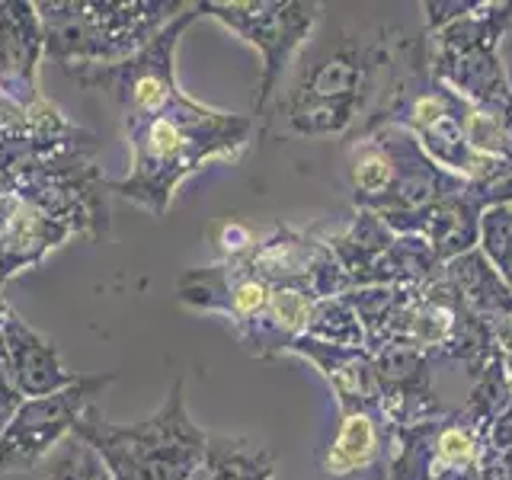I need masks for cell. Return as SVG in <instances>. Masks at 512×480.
Instances as JSON below:
<instances>
[{
    "label": "cell",
    "mask_w": 512,
    "mask_h": 480,
    "mask_svg": "<svg viewBox=\"0 0 512 480\" xmlns=\"http://www.w3.org/2000/svg\"><path fill=\"white\" fill-rule=\"evenodd\" d=\"M122 128L132 148V170L122 180H106V189L160 218L192 173L215 160H237L244 154L256 122L253 116L196 103L183 93L160 116Z\"/></svg>",
    "instance_id": "cell-1"
},
{
    "label": "cell",
    "mask_w": 512,
    "mask_h": 480,
    "mask_svg": "<svg viewBox=\"0 0 512 480\" xmlns=\"http://www.w3.org/2000/svg\"><path fill=\"white\" fill-rule=\"evenodd\" d=\"M509 29L512 0H477L455 23L426 32V45L432 74L468 106L487 112L512 132V84L500 58Z\"/></svg>",
    "instance_id": "cell-4"
},
{
    "label": "cell",
    "mask_w": 512,
    "mask_h": 480,
    "mask_svg": "<svg viewBox=\"0 0 512 480\" xmlns=\"http://www.w3.org/2000/svg\"><path fill=\"white\" fill-rule=\"evenodd\" d=\"M480 215H484V208L468 196V186H464L461 192H455V196H448L432 208H426V212L391 224V231L423 237L432 247V253L439 256V263L445 266V263L458 260V256L477 250Z\"/></svg>",
    "instance_id": "cell-17"
},
{
    "label": "cell",
    "mask_w": 512,
    "mask_h": 480,
    "mask_svg": "<svg viewBox=\"0 0 512 480\" xmlns=\"http://www.w3.org/2000/svg\"><path fill=\"white\" fill-rule=\"evenodd\" d=\"M276 455L263 445L237 436H208L202 477L205 480H272Z\"/></svg>",
    "instance_id": "cell-21"
},
{
    "label": "cell",
    "mask_w": 512,
    "mask_h": 480,
    "mask_svg": "<svg viewBox=\"0 0 512 480\" xmlns=\"http://www.w3.org/2000/svg\"><path fill=\"white\" fill-rule=\"evenodd\" d=\"M32 122V109H20L16 103H10L7 96H0V128H23Z\"/></svg>",
    "instance_id": "cell-27"
},
{
    "label": "cell",
    "mask_w": 512,
    "mask_h": 480,
    "mask_svg": "<svg viewBox=\"0 0 512 480\" xmlns=\"http://www.w3.org/2000/svg\"><path fill=\"white\" fill-rule=\"evenodd\" d=\"M442 279L464 308L480 324H487V330L512 314V285L493 269V263L480 250H471L458 256V260L445 263Z\"/></svg>",
    "instance_id": "cell-18"
},
{
    "label": "cell",
    "mask_w": 512,
    "mask_h": 480,
    "mask_svg": "<svg viewBox=\"0 0 512 480\" xmlns=\"http://www.w3.org/2000/svg\"><path fill=\"white\" fill-rule=\"evenodd\" d=\"M199 13L221 23L253 45L263 55L260 87L253 96V116H263L276 96L282 74L308 42L311 29L320 20V4L314 0H199Z\"/></svg>",
    "instance_id": "cell-6"
},
{
    "label": "cell",
    "mask_w": 512,
    "mask_h": 480,
    "mask_svg": "<svg viewBox=\"0 0 512 480\" xmlns=\"http://www.w3.org/2000/svg\"><path fill=\"white\" fill-rule=\"evenodd\" d=\"M20 404H23V394L13 388L7 362H4V349H0V432H4V426L10 423V416L16 413Z\"/></svg>",
    "instance_id": "cell-25"
},
{
    "label": "cell",
    "mask_w": 512,
    "mask_h": 480,
    "mask_svg": "<svg viewBox=\"0 0 512 480\" xmlns=\"http://www.w3.org/2000/svg\"><path fill=\"white\" fill-rule=\"evenodd\" d=\"M384 80H388V32L381 29L375 39H340L320 58L304 64L285 96L362 103L375 112Z\"/></svg>",
    "instance_id": "cell-8"
},
{
    "label": "cell",
    "mask_w": 512,
    "mask_h": 480,
    "mask_svg": "<svg viewBox=\"0 0 512 480\" xmlns=\"http://www.w3.org/2000/svg\"><path fill=\"white\" fill-rule=\"evenodd\" d=\"M176 298L183 308L221 314L231 327H244L266 311L272 298V285L250 266L247 253L224 256L215 266L189 269L176 282Z\"/></svg>",
    "instance_id": "cell-10"
},
{
    "label": "cell",
    "mask_w": 512,
    "mask_h": 480,
    "mask_svg": "<svg viewBox=\"0 0 512 480\" xmlns=\"http://www.w3.org/2000/svg\"><path fill=\"white\" fill-rule=\"evenodd\" d=\"M74 231L55 215L0 192V285L29 266L42 263Z\"/></svg>",
    "instance_id": "cell-14"
},
{
    "label": "cell",
    "mask_w": 512,
    "mask_h": 480,
    "mask_svg": "<svg viewBox=\"0 0 512 480\" xmlns=\"http://www.w3.org/2000/svg\"><path fill=\"white\" fill-rule=\"evenodd\" d=\"M394 231L384 224L375 212L356 208V215L340 231H324V240L336 263L349 276V288H368L375 285V272L384 260V253L394 244Z\"/></svg>",
    "instance_id": "cell-19"
},
{
    "label": "cell",
    "mask_w": 512,
    "mask_h": 480,
    "mask_svg": "<svg viewBox=\"0 0 512 480\" xmlns=\"http://www.w3.org/2000/svg\"><path fill=\"white\" fill-rule=\"evenodd\" d=\"M45 55L64 71L119 64L141 52L186 10L180 0H42L36 4Z\"/></svg>",
    "instance_id": "cell-3"
},
{
    "label": "cell",
    "mask_w": 512,
    "mask_h": 480,
    "mask_svg": "<svg viewBox=\"0 0 512 480\" xmlns=\"http://www.w3.org/2000/svg\"><path fill=\"white\" fill-rule=\"evenodd\" d=\"M372 109L340 100H292L279 96L272 116L288 138H352L368 122Z\"/></svg>",
    "instance_id": "cell-20"
},
{
    "label": "cell",
    "mask_w": 512,
    "mask_h": 480,
    "mask_svg": "<svg viewBox=\"0 0 512 480\" xmlns=\"http://www.w3.org/2000/svg\"><path fill=\"white\" fill-rule=\"evenodd\" d=\"M45 36L39 10L29 0H0V96L20 109L45 103L39 93V61Z\"/></svg>",
    "instance_id": "cell-11"
},
{
    "label": "cell",
    "mask_w": 512,
    "mask_h": 480,
    "mask_svg": "<svg viewBox=\"0 0 512 480\" xmlns=\"http://www.w3.org/2000/svg\"><path fill=\"white\" fill-rule=\"evenodd\" d=\"M74 436L96 448L112 480H192L208 448V436L189 416L183 378L170 384L167 400L148 420L119 426L93 404L74 426Z\"/></svg>",
    "instance_id": "cell-2"
},
{
    "label": "cell",
    "mask_w": 512,
    "mask_h": 480,
    "mask_svg": "<svg viewBox=\"0 0 512 480\" xmlns=\"http://www.w3.org/2000/svg\"><path fill=\"white\" fill-rule=\"evenodd\" d=\"M288 352L301 356L304 362H311L317 372L324 375L340 413L362 410V407H381V391H378L375 365H372V356H368V349H343V346L311 340V336H298Z\"/></svg>",
    "instance_id": "cell-15"
},
{
    "label": "cell",
    "mask_w": 512,
    "mask_h": 480,
    "mask_svg": "<svg viewBox=\"0 0 512 480\" xmlns=\"http://www.w3.org/2000/svg\"><path fill=\"white\" fill-rule=\"evenodd\" d=\"M304 336L330 343V346H343V349H365V343H368L359 314L352 311V304L343 295L314 301Z\"/></svg>",
    "instance_id": "cell-22"
},
{
    "label": "cell",
    "mask_w": 512,
    "mask_h": 480,
    "mask_svg": "<svg viewBox=\"0 0 512 480\" xmlns=\"http://www.w3.org/2000/svg\"><path fill=\"white\" fill-rule=\"evenodd\" d=\"M192 480H205V477H202V471H199V474H196V477H192Z\"/></svg>",
    "instance_id": "cell-29"
},
{
    "label": "cell",
    "mask_w": 512,
    "mask_h": 480,
    "mask_svg": "<svg viewBox=\"0 0 512 480\" xmlns=\"http://www.w3.org/2000/svg\"><path fill=\"white\" fill-rule=\"evenodd\" d=\"M0 349H4V362L13 388L23 397L55 394L74 384L77 378L64 368L58 346L48 336H42L36 327H29L10 308V301L4 295H0Z\"/></svg>",
    "instance_id": "cell-12"
},
{
    "label": "cell",
    "mask_w": 512,
    "mask_h": 480,
    "mask_svg": "<svg viewBox=\"0 0 512 480\" xmlns=\"http://www.w3.org/2000/svg\"><path fill=\"white\" fill-rule=\"evenodd\" d=\"M109 384H116V372L77 375L74 384L55 394L23 397V404L16 407L10 423L0 432V474L32 468L61 448L74 436L80 416L106 394Z\"/></svg>",
    "instance_id": "cell-7"
},
{
    "label": "cell",
    "mask_w": 512,
    "mask_h": 480,
    "mask_svg": "<svg viewBox=\"0 0 512 480\" xmlns=\"http://www.w3.org/2000/svg\"><path fill=\"white\" fill-rule=\"evenodd\" d=\"M432 480H484V468H480V461H477V464H464V468H448Z\"/></svg>",
    "instance_id": "cell-28"
},
{
    "label": "cell",
    "mask_w": 512,
    "mask_h": 480,
    "mask_svg": "<svg viewBox=\"0 0 512 480\" xmlns=\"http://www.w3.org/2000/svg\"><path fill=\"white\" fill-rule=\"evenodd\" d=\"M218 244H221L224 256H237V253H247L253 247V237L247 228H240V224H224Z\"/></svg>",
    "instance_id": "cell-26"
},
{
    "label": "cell",
    "mask_w": 512,
    "mask_h": 480,
    "mask_svg": "<svg viewBox=\"0 0 512 480\" xmlns=\"http://www.w3.org/2000/svg\"><path fill=\"white\" fill-rule=\"evenodd\" d=\"M45 480H112V474L93 445L71 436L61 445V455L55 458Z\"/></svg>",
    "instance_id": "cell-23"
},
{
    "label": "cell",
    "mask_w": 512,
    "mask_h": 480,
    "mask_svg": "<svg viewBox=\"0 0 512 480\" xmlns=\"http://www.w3.org/2000/svg\"><path fill=\"white\" fill-rule=\"evenodd\" d=\"M314 292L304 282H285L272 285V298L260 317L250 324L237 327L234 336L253 359H276L282 352L292 349L298 336L308 330V317L314 308Z\"/></svg>",
    "instance_id": "cell-16"
},
{
    "label": "cell",
    "mask_w": 512,
    "mask_h": 480,
    "mask_svg": "<svg viewBox=\"0 0 512 480\" xmlns=\"http://www.w3.org/2000/svg\"><path fill=\"white\" fill-rule=\"evenodd\" d=\"M368 356L375 365L384 416L391 420L394 432L445 416L436 384H432V362L436 359L429 352L407 340H384L368 346Z\"/></svg>",
    "instance_id": "cell-9"
},
{
    "label": "cell",
    "mask_w": 512,
    "mask_h": 480,
    "mask_svg": "<svg viewBox=\"0 0 512 480\" xmlns=\"http://www.w3.org/2000/svg\"><path fill=\"white\" fill-rule=\"evenodd\" d=\"M394 426L381 407H362L340 413V429L320 452V468L336 480H352L359 474L378 471L391 458Z\"/></svg>",
    "instance_id": "cell-13"
},
{
    "label": "cell",
    "mask_w": 512,
    "mask_h": 480,
    "mask_svg": "<svg viewBox=\"0 0 512 480\" xmlns=\"http://www.w3.org/2000/svg\"><path fill=\"white\" fill-rule=\"evenodd\" d=\"M477 0H426L423 4V16H426V26L423 32H436L448 23H455L458 16H464Z\"/></svg>",
    "instance_id": "cell-24"
},
{
    "label": "cell",
    "mask_w": 512,
    "mask_h": 480,
    "mask_svg": "<svg viewBox=\"0 0 512 480\" xmlns=\"http://www.w3.org/2000/svg\"><path fill=\"white\" fill-rule=\"evenodd\" d=\"M199 16V7L192 4L132 58L119 64H77V68H68V77L84 90H96L112 100L122 125L154 119L183 96L176 84V45Z\"/></svg>",
    "instance_id": "cell-5"
}]
</instances>
